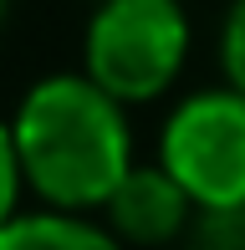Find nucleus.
Instances as JSON below:
<instances>
[{"label":"nucleus","mask_w":245,"mask_h":250,"mask_svg":"<svg viewBox=\"0 0 245 250\" xmlns=\"http://www.w3.org/2000/svg\"><path fill=\"white\" fill-rule=\"evenodd\" d=\"M10 133L20 148L26 189L46 209L102 214L113 189L138 164L128 107L107 97L87 72H51L31 82Z\"/></svg>","instance_id":"f257e3e1"},{"label":"nucleus","mask_w":245,"mask_h":250,"mask_svg":"<svg viewBox=\"0 0 245 250\" xmlns=\"http://www.w3.org/2000/svg\"><path fill=\"white\" fill-rule=\"evenodd\" d=\"M189 62L179 0H97L82 36V72L122 107L163 97Z\"/></svg>","instance_id":"f03ea898"},{"label":"nucleus","mask_w":245,"mask_h":250,"mask_svg":"<svg viewBox=\"0 0 245 250\" xmlns=\"http://www.w3.org/2000/svg\"><path fill=\"white\" fill-rule=\"evenodd\" d=\"M159 164L199 214H245V92L204 87L163 118Z\"/></svg>","instance_id":"7ed1b4c3"},{"label":"nucleus","mask_w":245,"mask_h":250,"mask_svg":"<svg viewBox=\"0 0 245 250\" xmlns=\"http://www.w3.org/2000/svg\"><path fill=\"white\" fill-rule=\"evenodd\" d=\"M189 220H194V199L174 184L163 164H133L128 179L113 189V199L102 204V225L122 245H143V250L179 240Z\"/></svg>","instance_id":"20e7f679"},{"label":"nucleus","mask_w":245,"mask_h":250,"mask_svg":"<svg viewBox=\"0 0 245 250\" xmlns=\"http://www.w3.org/2000/svg\"><path fill=\"white\" fill-rule=\"evenodd\" d=\"M0 250H128L102 214H72V209H20L10 225H0Z\"/></svg>","instance_id":"39448f33"},{"label":"nucleus","mask_w":245,"mask_h":250,"mask_svg":"<svg viewBox=\"0 0 245 250\" xmlns=\"http://www.w3.org/2000/svg\"><path fill=\"white\" fill-rule=\"evenodd\" d=\"M20 194H26V168H20V148L10 123L0 118V225H10L20 214Z\"/></svg>","instance_id":"423d86ee"},{"label":"nucleus","mask_w":245,"mask_h":250,"mask_svg":"<svg viewBox=\"0 0 245 250\" xmlns=\"http://www.w3.org/2000/svg\"><path fill=\"white\" fill-rule=\"evenodd\" d=\"M220 66H225V82L245 92V0H235L220 31Z\"/></svg>","instance_id":"0eeeda50"},{"label":"nucleus","mask_w":245,"mask_h":250,"mask_svg":"<svg viewBox=\"0 0 245 250\" xmlns=\"http://www.w3.org/2000/svg\"><path fill=\"white\" fill-rule=\"evenodd\" d=\"M5 10H10V0H0V26H5Z\"/></svg>","instance_id":"6e6552de"}]
</instances>
